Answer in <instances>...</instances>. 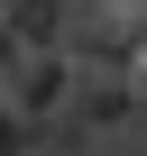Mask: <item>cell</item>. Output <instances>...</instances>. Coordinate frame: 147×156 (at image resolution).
<instances>
[{
    "label": "cell",
    "mask_w": 147,
    "mask_h": 156,
    "mask_svg": "<svg viewBox=\"0 0 147 156\" xmlns=\"http://www.w3.org/2000/svg\"><path fill=\"white\" fill-rule=\"evenodd\" d=\"M74 110H83V129L101 138V129H120V119L138 110V83H129V73H92V83L74 92Z\"/></svg>",
    "instance_id": "obj_2"
},
{
    "label": "cell",
    "mask_w": 147,
    "mask_h": 156,
    "mask_svg": "<svg viewBox=\"0 0 147 156\" xmlns=\"http://www.w3.org/2000/svg\"><path fill=\"white\" fill-rule=\"evenodd\" d=\"M0 156H37V119H28L9 92H0Z\"/></svg>",
    "instance_id": "obj_3"
},
{
    "label": "cell",
    "mask_w": 147,
    "mask_h": 156,
    "mask_svg": "<svg viewBox=\"0 0 147 156\" xmlns=\"http://www.w3.org/2000/svg\"><path fill=\"white\" fill-rule=\"evenodd\" d=\"M0 92H9V101L46 129V119H64V110H74V92H83V64H74L64 46H28V55H9Z\"/></svg>",
    "instance_id": "obj_1"
}]
</instances>
